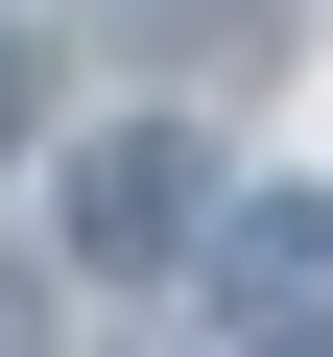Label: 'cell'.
I'll list each match as a JSON object with an SVG mask.
<instances>
[{
	"label": "cell",
	"instance_id": "4",
	"mask_svg": "<svg viewBox=\"0 0 333 357\" xmlns=\"http://www.w3.org/2000/svg\"><path fill=\"white\" fill-rule=\"evenodd\" d=\"M0 167H24V48H0Z\"/></svg>",
	"mask_w": 333,
	"mask_h": 357
},
{
	"label": "cell",
	"instance_id": "1",
	"mask_svg": "<svg viewBox=\"0 0 333 357\" xmlns=\"http://www.w3.org/2000/svg\"><path fill=\"white\" fill-rule=\"evenodd\" d=\"M215 310H238L262 357H333V191H262V215L215 238Z\"/></svg>",
	"mask_w": 333,
	"mask_h": 357
},
{
	"label": "cell",
	"instance_id": "3",
	"mask_svg": "<svg viewBox=\"0 0 333 357\" xmlns=\"http://www.w3.org/2000/svg\"><path fill=\"white\" fill-rule=\"evenodd\" d=\"M0 357H48V310H24V262H0Z\"/></svg>",
	"mask_w": 333,
	"mask_h": 357
},
{
	"label": "cell",
	"instance_id": "2",
	"mask_svg": "<svg viewBox=\"0 0 333 357\" xmlns=\"http://www.w3.org/2000/svg\"><path fill=\"white\" fill-rule=\"evenodd\" d=\"M191 215H215V167H191V143H166V119L72 167V262H166V238H191Z\"/></svg>",
	"mask_w": 333,
	"mask_h": 357
}]
</instances>
